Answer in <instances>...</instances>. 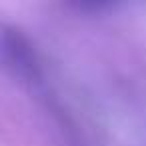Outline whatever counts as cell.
<instances>
[{
	"label": "cell",
	"mask_w": 146,
	"mask_h": 146,
	"mask_svg": "<svg viewBox=\"0 0 146 146\" xmlns=\"http://www.w3.org/2000/svg\"><path fill=\"white\" fill-rule=\"evenodd\" d=\"M0 66L28 82L40 78V60L32 42L20 28L6 22H0Z\"/></svg>",
	"instance_id": "obj_1"
}]
</instances>
